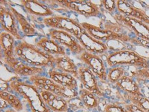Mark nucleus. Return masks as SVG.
Here are the masks:
<instances>
[{"instance_id":"19","label":"nucleus","mask_w":149,"mask_h":112,"mask_svg":"<svg viewBox=\"0 0 149 112\" xmlns=\"http://www.w3.org/2000/svg\"><path fill=\"white\" fill-rule=\"evenodd\" d=\"M115 85L120 90L125 92L127 96H143L139 84L132 77L125 75Z\"/></svg>"},{"instance_id":"29","label":"nucleus","mask_w":149,"mask_h":112,"mask_svg":"<svg viewBox=\"0 0 149 112\" xmlns=\"http://www.w3.org/2000/svg\"><path fill=\"white\" fill-rule=\"evenodd\" d=\"M102 5L105 10L112 13L117 9L116 8V1L115 0H102L101 1Z\"/></svg>"},{"instance_id":"17","label":"nucleus","mask_w":149,"mask_h":112,"mask_svg":"<svg viewBox=\"0 0 149 112\" xmlns=\"http://www.w3.org/2000/svg\"><path fill=\"white\" fill-rule=\"evenodd\" d=\"M20 2L24 10L30 15L37 17H43L45 18L54 16V11L50 8L39 1L22 0Z\"/></svg>"},{"instance_id":"14","label":"nucleus","mask_w":149,"mask_h":112,"mask_svg":"<svg viewBox=\"0 0 149 112\" xmlns=\"http://www.w3.org/2000/svg\"><path fill=\"white\" fill-rule=\"evenodd\" d=\"M76 39L86 51L93 54H102L109 50V47L106 43L92 37L86 30L83 32Z\"/></svg>"},{"instance_id":"3","label":"nucleus","mask_w":149,"mask_h":112,"mask_svg":"<svg viewBox=\"0 0 149 112\" xmlns=\"http://www.w3.org/2000/svg\"><path fill=\"white\" fill-rule=\"evenodd\" d=\"M105 62L109 67L124 65L139 68L149 67L148 58L129 50H120L110 53L106 56Z\"/></svg>"},{"instance_id":"15","label":"nucleus","mask_w":149,"mask_h":112,"mask_svg":"<svg viewBox=\"0 0 149 112\" xmlns=\"http://www.w3.org/2000/svg\"><path fill=\"white\" fill-rule=\"evenodd\" d=\"M45 105L52 112H68V100L50 92L39 90Z\"/></svg>"},{"instance_id":"13","label":"nucleus","mask_w":149,"mask_h":112,"mask_svg":"<svg viewBox=\"0 0 149 112\" xmlns=\"http://www.w3.org/2000/svg\"><path fill=\"white\" fill-rule=\"evenodd\" d=\"M78 74H79L78 80L83 88L93 92L99 97L103 96V92L98 85L97 77L88 67L86 65L78 67Z\"/></svg>"},{"instance_id":"24","label":"nucleus","mask_w":149,"mask_h":112,"mask_svg":"<svg viewBox=\"0 0 149 112\" xmlns=\"http://www.w3.org/2000/svg\"><path fill=\"white\" fill-rule=\"evenodd\" d=\"M9 8L14 15L15 19H16L17 23L19 25L21 29H22L23 33L26 36L30 37V36L37 35V31H36L35 28L30 23L28 22L27 19H26L22 14L19 12L17 9H15L12 5L10 3H8Z\"/></svg>"},{"instance_id":"32","label":"nucleus","mask_w":149,"mask_h":112,"mask_svg":"<svg viewBox=\"0 0 149 112\" xmlns=\"http://www.w3.org/2000/svg\"><path fill=\"white\" fill-rule=\"evenodd\" d=\"M8 106L9 105H8V103L5 101V100L1 99V105H0V108H1V111H3V110L4 111L5 109H8Z\"/></svg>"},{"instance_id":"9","label":"nucleus","mask_w":149,"mask_h":112,"mask_svg":"<svg viewBox=\"0 0 149 112\" xmlns=\"http://www.w3.org/2000/svg\"><path fill=\"white\" fill-rule=\"evenodd\" d=\"M78 58L88 67L101 81L105 82L107 81V70L105 63L98 54L85 51L81 55H78Z\"/></svg>"},{"instance_id":"33","label":"nucleus","mask_w":149,"mask_h":112,"mask_svg":"<svg viewBox=\"0 0 149 112\" xmlns=\"http://www.w3.org/2000/svg\"><path fill=\"white\" fill-rule=\"evenodd\" d=\"M2 111L3 112H19V111H16L15 109H13V108H8V109H5L4 111Z\"/></svg>"},{"instance_id":"27","label":"nucleus","mask_w":149,"mask_h":112,"mask_svg":"<svg viewBox=\"0 0 149 112\" xmlns=\"http://www.w3.org/2000/svg\"><path fill=\"white\" fill-rule=\"evenodd\" d=\"M129 102L136 105L143 111L149 112V99L144 96H128Z\"/></svg>"},{"instance_id":"36","label":"nucleus","mask_w":149,"mask_h":112,"mask_svg":"<svg viewBox=\"0 0 149 112\" xmlns=\"http://www.w3.org/2000/svg\"><path fill=\"white\" fill-rule=\"evenodd\" d=\"M1 112H3V111H1Z\"/></svg>"},{"instance_id":"30","label":"nucleus","mask_w":149,"mask_h":112,"mask_svg":"<svg viewBox=\"0 0 149 112\" xmlns=\"http://www.w3.org/2000/svg\"><path fill=\"white\" fill-rule=\"evenodd\" d=\"M124 107H125L129 112H146L143 111L142 109H141L140 108H139L137 106L131 103V102H129V103L124 105Z\"/></svg>"},{"instance_id":"8","label":"nucleus","mask_w":149,"mask_h":112,"mask_svg":"<svg viewBox=\"0 0 149 112\" xmlns=\"http://www.w3.org/2000/svg\"><path fill=\"white\" fill-rule=\"evenodd\" d=\"M48 35L52 39L56 41L65 48L68 49L72 54L78 56L86 51L78 39L74 35L68 32L52 29L49 31Z\"/></svg>"},{"instance_id":"2","label":"nucleus","mask_w":149,"mask_h":112,"mask_svg":"<svg viewBox=\"0 0 149 112\" xmlns=\"http://www.w3.org/2000/svg\"><path fill=\"white\" fill-rule=\"evenodd\" d=\"M10 90L27 102L31 112H52L45 105L39 90L34 85L24 82L19 79H13L9 83Z\"/></svg>"},{"instance_id":"35","label":"nucleus","mask_w":149,"mask_h":112,"mask_svg":"<svg viewBox=\"0 0 149 112\" xmlns=\"http://www.w3.org/2000/svg\"><path fill=\"white\" fill-rule=\"evenodd\" d=\"M148 61H149V58H148Z\"/></svg>"},{"instance_id":"28","label":"nucleus","mask_w":149,"mask_h":112,"mask_svg":"<svg viewBox=\"0 0 149 112\" xmlns=\"http://www.w3.org/2000/svg\"><path fill=\"white\" fill-rule=\"evenodd\" d=\"M102 112H129L126 108L117 102L108 103L103 108Z\"/></svg>"},{"instance_id":"16","label":"nucleus","mask_w":149,"mask_h":112,"mask_svg":"<svg viewBox=\"0 0 149 112\" xmlns=\"http://www.w3.org/2000/svg\"><path fill=\"white\" fill-rule=\"evenodd\" d=\"M116 8L120 14L128 17L137 19L149 26V17L148 15L143 10L133 6L129 1L118 0L116 1Z\"/></svg>"},{"instance_id":"25","label":"nucleus","mask_w":149,"mask_h":112,"mask_svg":"<svg viewBox=\"0 0 149 112\" xmlns=\"http://www.w3.org/2000/svg\"><path fill=\"white\" fill-rule=\"evenodd\" d=\"M0 99L5 100L8 105L17 111L19 112L24 109V106L19 98L10 92L0 91Z\"/></svg>"},{"instance_id":"22","label":"nucleus","mask_w":149,"mask_h":112,"mask_svg":"<svg viewBox=\"0 0 149 112\" xmlns=\"http://www.w3.org/2000/svg\"><path fill=\"white\" fill-rule=\"evenodd\" d=\"M15 38L10 34L2 32L0 35V44L3 54V61L12 59L16 57L15 50Z\"/></svg>"},{"instance_id":"4","label":"nucleus","mask_w":149,"mask_h":112,"mask_svg":"<svg viewBox=\"0 0 149 112\" xmlns=\"http://www.w3.org/2000/svg\"><path fill=\"white\" fill-rule=\"evenodd\" d=\"M29 81L38 90L50 92L68 100L78 96V92L76 89L63 86L43 75L32 76L29 77Z\"/></svg>"},{"instance_id":"12","label":"nucleus","mask_w":149,"mask_h":112,"mask_svg":"<svg viewBox=\"0 0 149 112\" xmlns=\"http://www.w3.org/2000/svg\"><path fill=\"white\" fill-rule=\"evenodd\" d=\"M3 63L14 72L15 74L20 77H32L35 75H41L44 70L42 67H37L30 65L19 58L15 57L12 59L3 61Z\"/></svg>"},{"instance_id":"1","label":"nucleus","mask_w":149,"mask_h":112,"mask_svg":"<svg viewBox=\"0 0 149 112\" xmlns=\"http://www.w3.org/2000/svg\"><path fill=\"white\" fill-rule=\"evenodd\" d=\"M16 56L28 65L37 67L54 68L55 56L47 54L36 45L21 41L15 47Z\"/></svg>"},{"instance_id":"11","label":"nucleus","mask_w":149,"mask_h":112,"mask_svg":"<svg viewBox=\"0 0 149 112\" xmlns=\"http://www.w3.org/2000/svg\"><path fill=\"white\" fill-rule=\"evenodd\" d=\"M0 23L2 30L6 33L13 35L15 39L23 41V37L21 36L18 29V23L15 19L14 15L11 12L7 4L1 3L0 6Z\"/></svg>"},{"instance_id":"7","label":"nucleus","mask_w":149,"mask_h":112,"mask_svg":"<svg viewBox=\"0 0 149 112\" xmlns=\"http://www.w3.org/2000/svg\"><path fill=\"white\" fill-rule=\"evenodd\" d=\"M81 24L89 35L95 38V39L102 41V42L111 41V40H116V41L126 43L131 41L133 40L125 34L116 33L113 30L98 27V26H94L87 22H83Z\"/></svg>"},{"instance_id":"20","label":"nucleus","mask_w":149,"mask_h":112,"mask_svg":"<svg viewBox=\"0 0 149 112\" xmlns=\"http://www.w3.org/2000/svg\"><path fill=\"white\" fill-rule=\"evenodd\" d=\"M54 68L58 71L70 74L76 79H79L78 67L68 55L55 56Z\"/></svg>"},{"instance_id":"18","label":"nucleus","mask_w":149,"mask_h":112,"mask_svg":"<svg viewBox=\"0 0 149 112\" xmlns=\"http://www.w3.org/2000/svg\"><path fill=\"white\" fill-rule=\"evenodd\" d=\"M35 45L47 54L52 56H58L67 55L65 48L51 38L42 37L37 42H36Z\"/></svg>"},{"instance_id":"10","label":"nucleus","mask_w":149,"mask_h":112,"mask_svg":"<svg viewBox=\"0 0 149 112\" xmlns=\"http://www.w3.org/2000/svg\"><path fill=\"white\" fill-rule=\"evenodd\" d=\"M116 22L132 31L135 36L149 43V26L137 19L128 17L121 14H116Z\"/></svg>"},{"instance_id":"34","label":"nucleus","mask_w":149,"mask_h":112,"mask_svg":"<svg viewBox=\"0 0 149 112\" xmlns=\"http://www.w3.org/2000/svg\"><path fill=\"white\" fill-rule=\"evenodd\" d=\"M81 112H91V111H81Z\"/></svg>"},{"instance_id":"31","label":"nucleus","mask_w":149,"mask_h":112,"mask_svg":"<svg viewBox=\"0 0 149 112\" xmlns=\"http://www.w3.org/2000/svg\"><path fill=\"white\" fill-rule=\"evenodd\" d=\"M140 90H141V92L143 96L144 97H146L149 99V86L147 84H146L144 86L140 87Z\"/></svg>"},{"instance_id":"5","label":"nucleus","mask_w":149,"mask_h":112,"mask_svg":"<svg viewBox=\"0 0 149 112\" xmlns=\"http://www.w3.org/2000/svg\"><path fill=\"white\" fill-rule=\"evenodd\" d=\"M54 5L59 6L62 9H68L86 17H97L101 13L100 8L91 1L83 0H62L51 1Z\"/></svg>"},{"instance_id":"26","label":"nucleus","mask_w":149,"mask_h":112,"mask_svg":"<svg viewBox=\"0 0 149 112\" xmlns=\"http://www.w3.org/2000/svg\"><path fill=\"white\" fill-rule=\"evenodd\" d=\"M124 66H116L110 67L107 70V81L113 85H116L121 78L126 75Z\"/></svg>"},{"instance_id":"6","label":"nucleus","mask_w":149,"mask_h":112,"mask_svg":"<svg viewBox=\"0 0 149 112\" xmlns=\"http://www.w3.org/2000/svg\"><path fill=\"white\" fill-rule=\"evenodd\" d=\"M43 23L47 27L68 32L76 38H77L83 32L85 31L81 23L74 19L61 15H54L45 17L43 19Z\"/></svg>"},{"instance_id":"23","label":"nucleus","mask_w":149,"mask_h":112,"mask_svg":"<svg viewBox=\"0 0 149 112\" xmlns=\"http://www.w3.org/2000/svg\"><path fill=\"white\" fill-rule=\"evenodd\" d=\"M78 97L86 109L95 110L99 107L100 103L99 96L90 91L83 88V87H81L78 91Z\"/></svg>"},{"instance_id":"21","label":"nucleus","mask_w":149,"mask_h":112,"mask_svg":"<svg viewBox=\"0 0 149 112\" xmlns=\"http://www.w3.org/2000/svg\"><path fill=\"white\" fill-rule=\"evenodd\" d=\"M47 75L49 79L59 85L77 90L78 83L76 79L70 74L58 71L55 68H52L47 72Z\"/></svg>"}]
</instances>
